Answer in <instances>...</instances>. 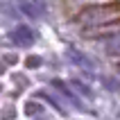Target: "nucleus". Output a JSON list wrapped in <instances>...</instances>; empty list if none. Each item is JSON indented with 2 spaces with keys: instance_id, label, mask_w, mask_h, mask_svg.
<instances>
[{
  "instance_id": "f257e3e1",
  "label": "nucleus",
  "mask_w": 120,
  "mask_h": 120,
  "mask_svg": "<svg viewBox=\"0 0 120 120\" xmlns=\"http://www.w3.org/2000/svg\"><path fill=\"white\" fill-rule=\"evenodd\" d=\"M120 16V5H104V7H88L79 14L82 23L102 25V23H113Z\"/></svg>"
},
{
  "instance_id": "f03ea898",
  "label": "nucleus",
  "mask_w": 120,
  "mask_h": 120,
  "mask_svg": "<svg viewBox=\"0 0 120 120\" xmlns=\"http://www.w3.org/2000/svg\"><path fill=\"white\" fill-rule=\"evenodd\" d=\"M9 36H11V41H14V43H18V45H32L34 41H36L34 30H32V27H27V25H18Z\"/></svg>"
},
{
  "instance_id": "7ed1b4c3",
  "label": "nucleus",
  "mask_w": 120,
  "mask_h": 120,
  "mask_svg": "<svg viewBox=\"0 0 120 120\" xmlns=\"http://www.w3.org/2000/svg\"><path fill=\"white\" fill-rule=\"evenodd\" d=\"M18 7L23 14L32 16V18H39L41 14L45 11V2L43 0H18Z\"/></svg>"
}]
</instances>
